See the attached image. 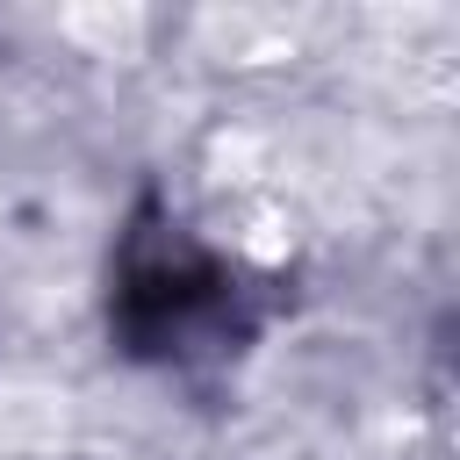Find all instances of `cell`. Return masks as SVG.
Listing matches in <instances>:
<instances>
[{"label":"cell","mask_w":460,"mask_h":460,"mask_svg":"<svg viewBox=\"0 0 460 460\" xmlns=\"http://www.w3.org/2000/svg\"><path fill=\"white\" fill-rule=\"evenodd\" d=\"M223 331H237V288L223 280L216 259H201L172 237L129 259V273H122V338L137 352L180 359V352L216 345Z\"/></svg>","instance_id":"6da1fadb"}]
</instances>
